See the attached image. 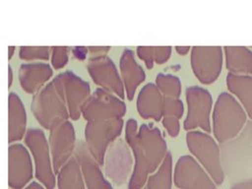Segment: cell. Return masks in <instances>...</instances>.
Here are the masks:
<instances>
[{
    "label": "cell",
    "instance_id": "cell-1",
    "mask_svg": "<svg viewBox=\"0 0 252 189\" xmlns=\"http://www.w3.org/2000/svg\"><path fill=\"white\" fill-rule=\"evenodd\" d=\"M125 139L135 159L128 189H142L149 175L158 168L168 153L166 143L157 127L142 124L138 130L135 119L127 121Z\"/></svg>",
    "mask_w": 252,
    "mask_h": 189
},
{
    "label": "cell",
    "instance_id": "cell-2",
    "mask_svg": "<svg viewBox=\"0 0 252 189\" xmlns=\"http://www.w3.org/2000/svg\"><path fill=\"white\" fill-rule=\"evenodd\" d=\"M31 109L37 123L49 131L68 120L69 113L58 76L33 94Z\"/></svg>",
    "mask_w": 252,
    "mask_h": 189
},
{
    "label": "cell",
    "instance_id": "cell-3",
    "mask_svg": "<svg viewBox=\"0 0 252 189\" xmlns=\"http://www.w3.org/2000/svg\"><path fill=\"white\" fill-rule=\"evenodd\" d=\"M223 173L229 178L239 177L252 169V120L240 133L220 146Z\"/></svg>",
    "mask_w": 252,
    "mask_h": 189
},
{
    "label": "cell",
    "instance_id": "cell-4",
    "mask_svg": "<svg viewBox=\"0 0 252 189\" xmlns=\"http://www.w3.org/2000/svg\"><path fill=\"white\" fill-rule=\"evenodd\" d=\"M247 122L243 107L228 93H221L213 112V131L221 144L236 137Z\"/></svg>",
    "mask_w": 252,
    "mask_h": 189
},
{
    "label": "cell",
    "instance_id": "cell-5",
    "mask_svg": "<svg viewBox=\"0 0 252 189\" xmlns=\"http://www.w3.org/2000/svg\"><path fill=\"white\" fill-rule=\"evenodd\" d=\"M25 146L33 159L34 176L45 189H54L55 173L52 167L51 155L45 133L40 128H30L24 137Z\"/></svg>",
    "mask_w": 252,
    "mask_h": 189
},
{
    "label": "cell",
    "instance_id": "cell-6",
    "mask_svg": "<svg viewBox=\"0 0 252 189\" xmlns=\"http://www.w3.org/2000/svg\"><path fill=\"white\" fill-rule=\"evenodd\" d=\"M122 127V118L87 122L85 127V144L93 158L99 165H103L105 153L110 144L120 136Z\"/></svg>",
    "mask_w": 252,
    "mask_h": 189
},
{
    "label": "cell",
    "instance_id": "cell-7",
    "mask_svg": "<svg viewBox=\"0 0 252 189\" xmlns=\"http://www.w3.org/2000/svg\"><path fill=\"white\" fill-rule=\"evenodd\" d=\"M187 146L192 155L202 163L213 181L221 184L224 173L220 161V147L215 140L201 131H190L186 135Z\"/></svg>",
    "mask_w": 252,
    "mask_h": 189
},
{
    "label": "cell",
    "instance_id": "cell-8",
    "mask_svg": "<svg viewBox=\"0 0 252 189\" xmlns=\"http://www.w3.org/2000/svg\"><path fill=\"white\" fill-rule=\"evenodd\" d=\"M125 112L126 105L121 98L98 88L91 94L90 97L83 105L81 115L89 122L122 118Z\"/></svg>",
    "mask_w": 252,
    "mask_h": 189
},
{
    "label": "cell",
    "instance_id": "cell-9",
    "mask_svg": "<svg viewBox=\"0 0 252 189\" xmlns=\"http://www.w3.org/2000/svg\"><path fill=\"white\" fill-rule=\"evenodd\" d=\"M187 115L184 121L186 130H193L200 127L206 132L211 131L210 113L212 109V95L201 87H188L186 89Z\"/></svg>",
    "mask_w": 252,
    "mask_h": 189
},
{
    "label": "cell",
    "instance_id": "cell-10",
    "mask_svg": "<svg viewBox=\"0 0 252 189\" xmlns=\"http://www.w3.org/2000/svg\"><path fill=\"white\" fill-rule=\"evenodd\" d=\"M33 162L28 148L22 143L8 148V185L10 189H24L33 177Z\"/></svg>",
    "mask_w": 252,
    "mask_h": 189
},
{
    "label": "cell",
    "instance_id": "cell-11",
    "mask_svg": "<svg viewBox=\"0 0 252 189\" xmlns=\"http://www.w3.org/2000/svg\"><path fill=\"white\" fill-rule=\"evenodd\" d=\"M191 67L198 80L209 85L220 76L222 67L220 46H194L191 50Z\"/></svg>",
    "mask_w": 252,
    "mask_h": 189
},
{
    "label": "cell",
    "instance_id": "cell-12",
    "mask_svg": "<svg viewBox=\"0 0 252 189\" xmlns=\"http://www.w3.org/2000/svg\"><path fill=\"white\" fill-rule=\"evenodd\" d=\"M48 145L55 174L73 157L76 147V133L71 121L66 120L50 130Z\"/></svg>",
    "mask_w": 252,
    "mask_h": 189
},
{
    "label": "cell",
    "instance_id": "cell-13",
    "mask_svg": "<svg viewBox=\"0 0 252 189\" xmlns=\"http://www.w3.org/2000/svg\"><path fill=\"white\" fill-rule=\"evenodd\" d=\"M133 158L128 144L122 139L115 140L108 147L103 160L105 175L115 184H124L131 172Z\"/></svg>",
    "mask_w": 252,
    "mask_h": 189
},
{
    "label": "cell",
    "instance_id": "cell-14",
    "mask_svg": "<svg viewBox=\"0 0 252 189\" xmlns=\"http://www.w3.org/2000/svg\"><path fill=\"white\" fill-rule=\"evenodd\" d=\"M87 70L92 80L111 94H115L119 98H124V86L122 79L113 61L106 55L91 57L87 64Z\"/></svg>",
    "mask_w": 252,
    "mask_h": 189
},
{
    "label": "cell",
    "instance_id": "cell-15",
    "mask_svg": "<svg viewBox=\"0 0 252 189\" xmlns=\"http://www.w3.org/2000/svg\"><path fill=\"white\" fill-rule=\"evenodd\" d=\"M57 76L62 85L69 118L78 120L83 105L91 95L90 84L72 70H66Z\"/></svg>",
    "mask_w": 252,
    "mask_h": 189
},
{
    "label": "cell",
    "instance_id": "cell-16",
    "mask_svg": "<svg viewBox=\"0 0 252 189\" xmlns=\"http://www.w3.org/2000/svg\"><path fill=\"white\" fill-rule=\"evenodd\" d=\"M173 181L179 189H217L209 174L190 156H182L177 160Z\"/></svg>",
    "mask_w": 252,
    "mask_h": 189
},
{
    "label": "cell",
    "instance_id": "cell-17",
    "mask_svg": "<svg viewBox=\"0 0 252 189\" xmlns=\"http://www.w3.org/2000/svg\"><path fill=\"white\" fill-rule=\"evenodd\" d=\"M52 75L53 69L51 65L39 61L23 63L20 65L18 72L20 86L29 94L37 93L49 82Z\"/></svg>",
    "mask_w": 252,
    "mask_h": 189
},
{
    "label": "cell",
    "instance_id": "cell-18",
    "mask_svg": "<svg viewBox=\"0 0 252 189\" xmlns=\"http://www.w3.org/2000/svg\"><path fill=\"white\" fill-rule=\"evenodd\" d=\"M75 158L80 164L87 189H113L111 184L105 179L100 165L89 153L85 143L81 142L75 148Z\"/></svg>",
    "mask_w": 252,
    "mask_h": 189
},
{
    "label": "cell",
    "instance_id": "cell-19",
    "mask_svg": "<svg viewBox=\"0 0 252 189\" xmlns=\"http://www.w3.org/2000/svg\"><path fill=\"white\" fill-rule=\"evenodd\" d=\"M28 115L26 106L15 92L8 95V143H19L27 132Z\"/></svg>",
    "mask_w": 252,
    "mask_h": 189
},
{
    "label": "cell",
    "instance_id": "cell-20",
    "mask_svg": "<svg viewBox=\"0 0 252 189\" xmlns=\"http://www.w3.org/2000/svg\"><path fill=\"white\" fill-rule=\"evenodd\" d=\"M119 67L127 97L129 100H132L138 86L145 81L146 74L143 68L136 62L134 53L130 49H124L122 52Z\"/></svg>",
    "mask_w": 252,
    "mask_h": 189
},
{
    "label": "cell",
    "instance_id": "cell-21",
    "mask_svg": "<svg viewBox=\"0 0 252 189\" xmlns=\"http://www.w3.org/2000/svg\"><path fill=\"white\" fill-rule=\"evenodd\" d=\"M163 95L156 85L149 83L143 87L137 97V110L145 119L159 121L162 117Z\"/></svg>",
    "mask_w": 252,
    "mask_h": 189
},
{
    "label": "cell",
    "instance_id": "cell-22",
    "mask_svg": "<svg viewBox=\"0 0 252 189\" xmlns=\"http://www.w3.org/2000/svg\"><path fill=\"white\" fill-rule=\"evenodd\" d=\"M225 65L232 74H252V51L244 46H225Z\"/></svg>",
    "mask_w": 252,
    "mask_h": 189
},
{
    "label": "cell",
    "instance_id": "cell-23",
    "mask_svg": "<svg viewBox=\"0 0 252 189\" xmlns=\"http://www.w3.org/2000/svg\"><path fill=\"white\" fill-rule=\"evenodd\" d=\"M228 90L235 94L252 120V77L229 73L226 77Z\"/></svg>",
    "mask_w": 252,
    "mask_h": 189
},
{
    "label": "cell",
    "instance_id": "cell-24",
    "mask_svg": "<svg viewBox=\"0 0 252 189\" xmlns=\"http://www.w3.org/2000/svg\"><path fill=\"white\" fill-rule=\"evenodd\" d=\"M56 175V185L58 189H85L80 164L75 156L69 158Z\"/></svg>",
    "mask_w": 252,
    "mask_h": 189
},
{
    "label": "cell",
    "instance_id": "cell-25",
    "mask_svg": "<svg viewBox=\"0 0 252 189\" xmlns=\"http://www.w3.org/2000/svg\"><path fill=\"white\" fill-rule=\"evenodd\" d=\"M183 115V103L179 98L163 97L162 124L169 136L176 137L179 134V119Z\"/></svg>",
    "mask_w": 252,
    "mask_h": 189
},
{
    "label": "cell",
    "instance_id": "cell-26",
    "mask_svg": "<svg viewBox=\"0 0 252 189\" xmlns=\"http://www.w3.org/2000/svg\"><path fill=\"white\" fill-rule=\"evenodd\" d=\"M172 182V158L167 153L156 173L147 179V189H171Z\"/></svg>",
    "mask_w": 252,
    "mask_h": 189
},
{
    "label": "cell",
    "instance_id": "cell-27",
    "mask_svg": "<svg viewBox=\"0 0 252 189\" xmlns=\"http://www.w3.org/2000/svg\"><path fill=\"white\" fill-rule=\"evenodd\" d=\"M156 84L163 97L178 98L181 94V83L176 76L158 74L156 78Z\"/></svg>",
    "mask_w": 252,
    "mask_h": 189
},
{
    "label": "cell",
    "instance_id": "cell-28",
    "mask_svg": "<svg viewBox=\"0 0 252 189\" xmlns=\"http://www.w3.org/2000/svg\"><path fill=\"white\" fill-rule=\"evenodd\" d=\"M51 47L49 46H21L19 49V58L24 61L43 60L50 58Z\"/></svg>",
    "mask_w": 252,
    "mask_h": 189
},
{
    "label": "cell",
    "instance_id": "cell-29",
    "mask_svg": "<svg viewBox=\"0 0 252 189\" xmlns=\"http://www.w3.org/2000/svg\"><path fill=\"white\" fill-rule=\"evenodd\" d=\"M68 46H52L50 53L51 67L55 70L63 69L69 61Z\"/></svg>",
    "mask_w": 252,
    "mask_h": 189
},
{
    "label": "cell",
    "instance_id": "cell-30",
    "mask_svg": "<svg viewBox=\"0 0 252 189\" xmlns=\"http://www.w3.org/2000/svg\"><path fill=\"white\" fill-rule=\"evenodd\" d=\"M137 54L141 58L148 69L154 67V47L153 46H139L137 48Z\"/></svg>",
    "mask_w": 252,
    "mask_h": 189
},
{
    "label": "cell",
    "instance_id": "cell-31",
    "mask_svg": "<svg viewBox=\"0 0 252 189\" xmlns=\"http://www.w3.org/2000/svg\"><path fill=\"white\" fill-rule=\"evenodd\" d=\"M171 55L170 46H156L154 47V62L157 64H163Z\"/></svg>",
    "mask_w": 252,
    "mask_h": 189
},
{
    "label": "cell",
    "instance_id": "cell-32",
    "mask_svg": "<svg viewBox=\"0 0 252 189\" xmlns=\"http://www.w3.org/2000/svg\"><path fill=\"white\" fill-rule=\"evenodd\" d=\"M109 49H110L109 46H89L88 47V51L93 55L92 57L106 55Z\"/></svg>",
    "mask_w": 252,
    "mask_h": 189
},
{
    "label": "cell",
    "instance_id": "cell-33",
    "mask_svg": "<svg viewBox=\"0 0 252 189\" xmlns=\"http://www.w3.org/2000/svg\"><path fill=\"white\" fill-rule=\"evenodd\" d=\"M230 189H252V179H245L234 183Z\"/></svg>",
    "mask_w": 252,
    "mask_h": 189
},
{
    "label": "cell",
    "instance_id": "cell-34",
    "mask_svg": "<svg viewBox=\"0 0 252 189\" xmlns=\"http://www.w3.org/2000/svg\"><path fill=\"white\" fill-rule=\"evenodd\" d=\"M73 53L76 58L84 59L86 58V55L88 53V48H86L85 46H75V48L73 49Z\"/></svg>",
    "mask_w": 252,
    "mask_h": 189
},
{
    "label": "cell",
    "instance_id": "cell-35",
    "mask_svg": "<svg viewBox=\"0 0 252 189\" xmlns=\"http://www.w3.org/2000/svg\"><path fill=\"white\" fill-rule=\"evenodd\" d=\"M24 189H45V188L40 183L36 181H32Z\"/></svg>",
    "mask_w": 252,
    "mask_h": 189
},
{
    "label": "cell",
    "instance_id": "cell-36",
    "mask_svg": "<svg viewBox=\"0 0 252 189\" xmlns=\"http://www.w3.org/2000/svg\"><path fill=\"white\" fill-rule=\"evenodd\" d=\"M13 84V68L10 64H8V88H11Z\"/></svg>",
    "mask_w": 252,
    "mask_h": 189
},
{
    "label": "cell",
    "instance_id": "cell-37",
    "mask_svg": "<svg viewBox=\"0 0 252 189\" xmlns=\"http://www.w3.org/2000/svg\"><path fill=\"white\" fill-rule=\"evenodd\" d=\"M190 49V46H176V51L180 55H185Z\"/></svg>",
    "mask_w": 252,
    "mask_h": 189
},
{
    "label": "cell",
    "instance_id": "cell-38",
    "mask_svg": "<svg viewBox=\"0 0 252 189\" xmlns=\"http://www.w3.org/2000/svg\"><path fill=\"white\" fill-rule=\"evenodd\" d=\"M15 50H16V47H15V46H9V47H8V60H11V59H12Z\"/></svg>",
    "mask_w": 252,
    "mask_h": 189
}]
</instances>
